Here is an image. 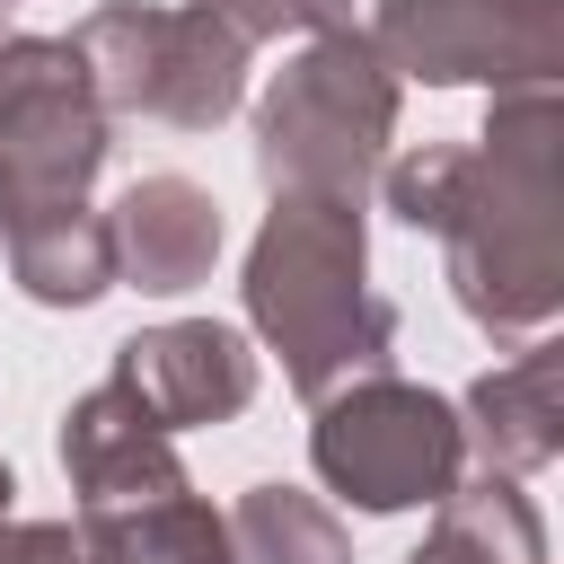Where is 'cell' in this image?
I'll use <instances>...</instances> for the list:
<instances>
[{"label": "cell", "instance_id": "cell-1", "mask_svg": "<svg viewBox=\"0 0 564 564\" xmlns=\"http://www.w3.org/2000/svg\"><path fill=\"white\" fill-rule=\"evenodd\" d=\"M467 150H476V167L441 229L449 300L485 335L529 344L564 308V115H555V88L494 97V115Z\"/></svg>", "mask_w": 564, "mask_h": 564}, {"label": "cell", "instance_id": "cell-16", "mask_svg": "<svg viewBox=\"0 0 564 564\" xmlns=\"http://www.w3.org/2000/svg\"><path fill=\"white\" fill-rule=\"evenodd\" d=\"M467 167H476V150L467 141H423V150H405V159H379V194H388V212L405 220V229H449V212H458V194H467Z\"/></svg>", "mask_w": 564, "mask_h": 564}, {"label": "cell", "instance_id": "cell-11", "mask_svg": "<svg viewBox=\"0 0 564 564\" xmlns=\"http://www.w3.org/2000/svg\"><path fill=\"white\" fill-rule=\"evenodd\" d=\"M106 238H115V282L176 300V291L212 282V264H220V203L194 176L159 167L106 212Z\"/></svg>", "mask_w": 564, "mask_h": 564}, {"label": "cell", "instance_id": "cell-17", "mask_svg": "<svg viewBox=\"0 0 564 564\" xmlns=\"http://www.w3.org/2000/svg\"><path fill=\"white\" fill-rule=\"evenodd\" d=\"M247 53L256 44H282V35H370L379 0H203Z\"/></svg>", "mask_w": 564, "mask_h": 564}, {"label": "cell", "instance_id": "cell-5", "mask_svg": "<svg viewBox=\"0 0 564 564\" xmlns=\"http://www.w3.org/2000/svg\"><path fill=\"white\" fill-rule=\"evenodd\" d=\"M308 467L326 476V494H344L352 511L388 520V511H423L467 476V432L458 405L423 379H352L335 397H317L308 423Z\"/></svg>", "mask_w": 564, "mask_h": 564}, {"label": "cell", "instance_id": "cell-4", "mask_svg": "<svg viewBox=\"0 0 564 564\" xmlns=\"http://www.w3.org/2000/svg\"><path fill=\"white\" fill-rule=\"evenodd\" d=\"M70 53H79L106 123L150 115L167 132L229 123L238 97H247V62H256L203 0H176V9L167 0H106L70 26Z\"/></svg>", "mask_w": 564, "mask_h": 564}, {"label": "cell", "instance_id": "cell-6", "mask_svg": "<svg viewBox=\"0 0 564 564\" xmlns=\"http://www.w3.org/2000/svg\"><path fill=\"white\" fill-rule=\"evenodd\" d=\"M370 53L423 88H555L564 70V0H379Z\"/></svg>", "mask_w": 564, "mask_h": 564}, {"label": "cell", "instance_id": "cell-3", "mask_svg": "<svg viewBox=\"0 0 564 564\" xmlns=\"http://www.w3.org/2000/svg\"><path fill=\"white\" fill-rule=\"evenodd\" d=\"M397 70L370 53V35H308L264 106H256V176L264 194H335L370 203L379 159L397 141Z\"/></svg>", "mask_w": 564, "mask_h": 564}, {"label": "cell", "instance_id": "cell-13", "mask_svg": "<svg viewBox=\"0 0 564 564\" xmlns=\"http://www.w3.org/2000/svg\"><path fill=\"white\" fill-rule=\"evenodd\" d=\"M405 564H546V520L520 494V476H458L432 502V538Z\"/></svg>", "mask_w": 564, "mask_h": 564}, {"label": "cell", "instance_id": "cell-19", "mask_svg": "<svg viewBox=\"0 0 564 564\" xmlns=\"http://www.w3.org/2000/svg\"><path fill=\"white\" fill-rule=\"evenodd\" d=\"M9 220H18V203H9V176H0V238H9Z\"/></svg>", "mask_w": 564, "mask_h": 564}, {"label": "cell", "instance_id": "cell-2", "mask_svg": "<svg viewBox=\"0 0 564 564\" xmlns=\"http://www.w3.org/2000/svg\"><path fill=\"white\" fill-rule=\"evenodd\" d=\"M247 326L282 352V379L317 405L397 370V300L370 291V220L335 194H273L247 247Z\"/></svg>", "mask_w": 564, "mask_h": 564}, {"label": "cell", "instance_id": "cell-12", "mask_svg": "<svg viewBox=\"0 0 564 564\" xmlns=\"http://www.w3.org/2000/svg\"><path fill=\"white\" fill-rule=\"evenodd\" d=\"M0 247L35 308H97L115 291V238H106V212H88V203L26 212V220H9Z\"/></svg>", "mask_w": 564, "mask_h": 564}, {"label": "cell", "instance_id": "cell-14", "mask_svg": "<svg viewBox=\"0 0 564 564\" xmlns=\"http://www.w3.org/2000/svg\"><path fill=\"white\" fill-rule=\"evenodd\" d=\"M79 546H88V564H238L229 520L194 485L167 502H141V511H79Z\"/></svg>", "mask_w": 564, "mask_h": 564}, {"label": "cell", "instance_id": "cell-15", "mask_svg": "<svg viewBox=\"0 0 564 564\" xmlns=\"http://www.w3.org/2000/svg\"><path fill=\"white\" fill-rule=\"evenodd\" d=\"M220 520L238 564H352V529L300 485H247Z\"/></svg>", "mask_w": 564, "mask_h": 564}, {"label": "cell", "instance_id": "cell-8", "mask_svg": "<svg viewBox=\"0 0 564 564\" xmlns=\"http://www.w3.org/2000/svg\"><path fill=\"white\" fill-rule=\"evenodd\" d=\"M150 414L159 432H194V423H238L256 405V352L238 326L220 317H167V326H141L115 344V370Z\"/></svg>", "mask_w": 564, "mask_h": 564}, {"label": "cell", "instance_id": "cell-10", "mask_svg": "<svg viewBox=\"0 0 564 564\" xmlns=\"http://www.w3.org/2000/svg\"><path fill=\"white\" fill-rule=\"evenodd\" d=\"M467 458L485 476H538L564 458V344L529 335L511 361H494L458 405Z\"/></svg>", "mask_w": 564, "mask_h": 564}, {"label": "cell", "instance_id": "cell-18", "mask_svg": "<svg viewBox=\"0 0 564 564\" xmlns=\"http://www.w3.org/2000/svg\"><path fill=\"white\" fill-rule=\"evenodd\" d=\"M0 564H88L79 520H0Z\"/></svg>", "mask_w": 564, "mask_h": 564}, {"label": "cell", "instance_id": "cell-7", "mask_svg": "<svg viewBox=\"0 0 564 564\" xmlns=\"http://www.w3.org/2000/svg\"><path fill=\"white\" fill-rule=\"evenodd\" d=\"M106 106L70 53V35H9L0 44V176L18 220L53 203H88L106 167Z\"/></svg>", "mask_w": 564, "mask_h": 564}, {"label": "cell", "instance_id": "cell-9", "mask_svg": "<svg viewBox=\"0 0 564 564\" xmlns=\"http://www.w3.org/2000/svg\"><path fill=\"white\" fill-rule=\"evenodd\" d=\"M62 476L79 494V511H141V502L185 494L176 432H159V414L123 379H97L88 397H70V414H62Z\"/></svg>", "mask_w": 564, "mask_h": 564}, {"label": "cell", "instance_id": "cell-20", "mask_svg": "<svg viewBox=\"0 0 564 564\" xmlns=\"http://www.w3.org/2000/svg\"><path fill=\"white\" fill-rule=\"evenodd\" d=\"M9 494H18V476H9V458H0V520H9Z\"/></svg>", "mask_w": 564, "mask_h": 564}, {"label": "cell", "instance_id": "cell-21", "mask_svg": "<svg viewBox=\"0 0 564 564\" xmlns=\"http://www.w3.org/2000/svg\"><path fill=\"white\" fill-rule=\"evenodd\" d=\"M0 44H9V26H0Z\"/></svg>", "mask_w": 564, "mask_h": 564}]
</instances>
